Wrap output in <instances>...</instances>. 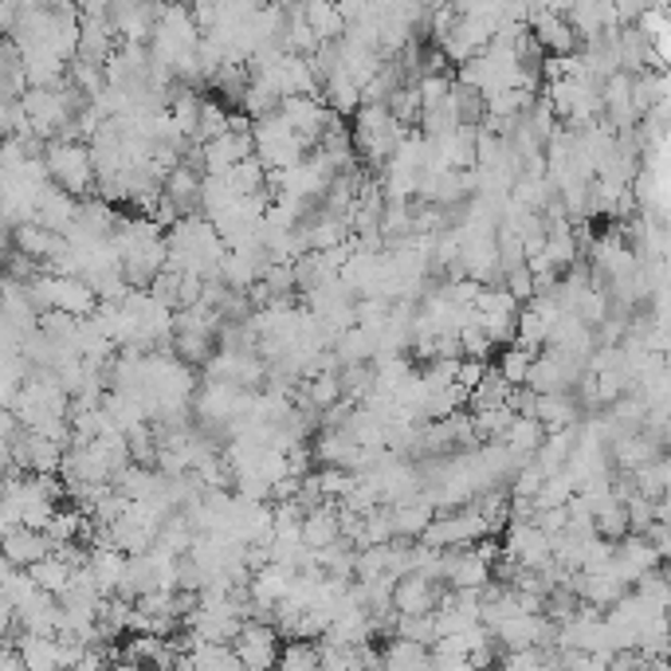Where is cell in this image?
Listing matches in <instances>:
<instances>
[{"instance_id": "cell-13", "label": "cell", "mask_w": 671, "mask_h": 671, "mask_svg": "<svg viewBox=\"0 0 671 671\" xmlns=\"http://www.w3.org/2000/svg\"><path fill=\"white\" fill-rule=\"evenodd\" d=\"M24 574L32 577V585H36L39 594H48V597H63L68 594V585H71V577H75V570H71L68 562L59 554H48L44 562H36V565H28Z\"/></svg>"}, {"instance_id": "cell-1", "label": "cell", "mask_w": 671, "mask_h": 671, "mask_svg": "<svg viewBox=\"0 0 671 671\" xmlns=\"http://www.w3.org/2000/svg\"><path fill=\"white\" fill-rule=\"evenodd\" d=\"M44 166H48L51 185L63 189L68 196L75 201L95 196V169H91V154L83 142H48Z\"/></svg>"}, {"instance_id": "cell-20", "label": "cell", "mask_w": 671, "mask_h": 671, "mask_svg": "<svg viewBox=\"0 0 671 671\" xmlns=\"http://www.w3.org/2000/svg\"><path fill=\"white\" fill-rule=\"evenodd\" d=\"M189 660H193V671H243L232 648H224V644H196Z\"/></svg>"}, {"instance_id": "cell-15", "label": "cell", "mask_w": 671, "mask_h": 671, "mask_svg": "<svg viewBox=\"0 0 671 671\" xmlns=\"http://www.w3.org/2000/svg\"><path fill=\"white\" fill-rule=\"evenodd\" d=\"M594 535L604 538V542H621V538H628L633 530H628V511H624L621 499H609L604 506H597L594 511Z\"/></svg>"}, {"instance_id": "cell-11", "label": "cell", "mask_w": 671, "mask_h": 671, "mask_svg": "<svg viewBox=\"0 0 671 671\" xmlns=\"http://www.w3.org/2000/svg\"><path fill=\"white\" fill-rule=\"evenodd\" d=\"M334 542H338V503H322L311 515H302V546L307 550H326Z\"/></svg>"}, {"instance_id": "cell-5", "label": "cell", "mask_w": 671, "mask_h": 671, "mask_svg": "<svg viewBox=\"0 0 671 671\" xmlns=\"http://www.w3.org/2000/svg\"><path fill=\"white\" fill-rule=\"evenodd\" d=\"M75 208H79L75 196H68L63 189H56V185H44L39 189V196H36V216H32V224H39L44 232L68 236L71 220H75Z\"/></svg>"}, {"instance_id": "cell-21", "label": "cell", "mask_w": 671, "mask_h": 671, "mask_svg": "<svg viewBox=\"0 0 671 671\" xmlns=\"http://www.w3.org/2000/svg\"><path fill=\"white\" fill-rule=\"evenodd\" d=\"M542 483H546L542 467L530 459V464H523L515 476H511V499H535L538 491H542Z\"/></svg>"}, {"instance_id": "cell-7", "label": "cell", "mask_w": 671, "mask_h": 671, "mask_svg": "<svg viewBox=\"0 0 671 671\" xmlns=\"http://www.w3.org/2000/svg\"><path fill=\"white\" fill-rule=\"evenodd\" d=\"M110 24H115L118 44H142L146 48L154 36L157 9L149 4H110Z\"/></svg>"}, {"instance_id": "cell-18", "label": "cell", "mask_w": 671, "mask_h": 671, "mask_svg": "<svg viewBox=\"0 0 671 671\" xmlns=\"http://www.w3.org/2000/svg\"><path fill=\"white\" fill-rule=\"evenodd\" d=\"M542 354V350H538ZM535 350H526V346H518V342H511V346H506L503 354H499V378L506 381V385H511V390H518V385H523L526 381V370H530V361L538 358Z\"/></svg>"}, {"instance_id": "cell-6", "label": "cell", "mask_w": 671, "mask_h": 671, "mask_svg": "<svg viewBox=\"0 0 671 671\" xmlns=\"http://www.w3.org/2000/svg\"><path fill=\"white\" fill-rule=\"evenodd\" d=\"M48 554H51V542H48V535H39V530L16 526V530H9V535L0 538V558H4L12 570H28V565L44 562Z\"/></svg>"}, {"instance_id": "cell-3", "label": "cell", "mask_w": 671, "mask_h": 671, "mask_svg": "<svg viewBox=\"0 0 671 671\" xmlns=\"http://www.w3.org/2000/svg\"><path fill=\"white\" fill-rule=\"evenodd\" d=\"M279 633L263 621H243V628L232 640V656L240 660L243 671H275L279 663Z\"/></svg>"}, {"instance_id": "cell-19", "label": "cell", "mask_w": 671, "mask_h": 671, "mask_svg": "<svg viewBox=\"0 0 671 671\" xmlns=\"http://www.w3.org/2000/svg\"><path fill=\"white\" fill-rule=\"evenodd\" d=\"M393 640L420 644V648L432 652V644H436V621L432 616H397L393 621Z\"/></svg>"}, {"instance_id": "cell-2", "label": "cell", "mask_w": 671, "mask_h": 671, "mask_svg": "<svg viewBox=\"0 0 671 671\" xmlns=\"http://www.w3.org/2000/svg\"><path fill=\"white\" fill-rule=\"evenodd\" d=\"M252 146H255V161H260L263 173H283V169L299 166L302 157L311 154V149L291 134V127H287L279 115L252 122Z\"/></svg>"}, {"instance_id": "cell-17", "label": "cell", "mask_w": 671, "mask_h": 671, "mask_svg": "<svg viewBox=\"0 0 671 671\" xmlns=\"http://www.w3.org/2000/svg\"><path fill=\"white\" fill-rule=\"evenodd\" d=\"M193 526H189V518L177 511V515H169L166 523H161V530H157L154 546H161V550H169L173 558H185L189 546H193Z\"/></svg>"}, {"instance_id": "cell-10", "label": "cell", "mask_w": 671, "mask_h": 671, "mask_svg": "<svg viewBox=\"0 0 671 671\" xmlns=\"http://www.w3.org/2000/svg\"><path fill=\"white\" fill-rule=\"evenodd\" d=\"M542 440H546V429L538 424L535 417H515V420H511V429L499 436V447H506V452H511L518 464H530V459H535V452L542 447Z\"/></svg>"}, {"instance_id": "cell-14", "label": "cell", "mask_w": 671, "mask_h": 671, "mask_svg": "<svg viewBox=\"0 0 671 671\" xmlns=\"http://www.w3.org/2000/svg\"><path fill=\"white\" fill-rule=\"evenodd\" d=\"M628 479H633V491L640 499H668L671 467H668V459H663V456H656V459H648V464L636 467Z\"/></svg>"}, {"instance_id": "cell-8", "label": "cell", "mask_w": 671, "mask_h": 671, "mask_svg": "<svg viewBox=\"0 0 671 671\" xmlns=\"http://www.w3.org/2000/svg\"><path fill=\"white\" fill-rule=\"evenodd\" d=\"M87 574L95 582L98 597H115L118 585H122V574H127V554H118L115 546H91Z\"/></svg>"}, {"instance_id": "cell-9", "label": "cell", "mask_w": 671, "mask_h": 671, "mask_svg": "<svg viewBox=\"0 0 671 671\" xmlns=\"http://www.w3.org/2000/svg\"><path fill=\"white\" fill-rule=\"evenodd\" d=\"M436 518L429 499H412V503H400V506H390V526H393V538L397 542H420V535L429 530V523Z\"/></svg>"}, {"instance_id": "cell-4", "label": "cell", "mask_w": 671, "mask_h": 671, "mask_svg": "<svg viewBox=\"0 0 671 671\" xmlns=\"http://www.w3.org/2000/svg\"><path fill=\"white\" fill-rule=\"evenodd\" d=\"M440 597H444V585L429 582L420 574H405L393 582V613L397 616H432L436 613Z\"/></svg>"}, {"instance_id": "cell-22", "label": "cell", "mask_w": 671, "mask_h": 671, "mask_svg": "<svg viewBox=\"0 0 671 671\" xmlns=\"http://www.w3.org/2000/svg\"><path fill=\"white\" fill-rule=\"evenodd\" d=\"M483 370L487 366H479V361H459V370H456V385L464 393H471L479 385V381H483Z\"/></svg>"}, {"instance_id": "cell-16", "label": "cell", "mask_w": 671, "mask_h": 671, "mask_svg": "<svg viewBox=\"0 0 671 671\" xmlns=\"http://www.w3.org/2000/svg\"><path fill=\"white\" fill-rule=\"evenodd\" d=\"M302 20H307V28L314 32L319 44H338L342 32H346V24H342L334 4H302Z\"/></svg>"}, {"instance_id": "cell-12", "label": "cell", "mask_w": 671, "mask_h": 671, "mask_svg": "<svg viewBox=\"0 0 671 671\" xmlns=\"http://www.w3.org/2000/svg\"><path fill=\"white\" fill-rule=\"evenodd\" d=\"M16 660L24 671H59V640L56 636H16Z\"/></svg>"}]
</instances>
